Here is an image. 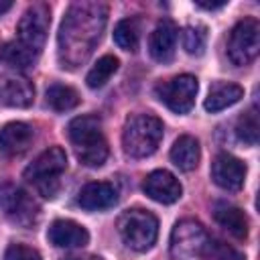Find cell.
<instances>
[{"label":"cell","instance_id":"cell-1","mask_svg":"<svg viewBox=\"0 0 260 260\" xmlns=\"http://www.w3.org/2000/svg\"><path fill=\"white\" fill-rule=\"evenodd\" d=\"M108 6L102 2H75L59 28V57L63 67L81 65L102 39Z\"/></svg>","mask_w":260,"mask_h":260},{"label":"cell","instance_id":"cell-2","mask_svg":"<svg viewBox=\"0 0 260 260\" xmlns=\"http://www.w3.org/2000/svg\"><path fill=\"white\" fill-rule=\"evenodd\" d=\"M69 140L75 146L77 158L85 167H102L108 158V142L102 134V120L98 116H77L67 126Z\"/></svg>","mask_w":260,"mask_h":260},{"label":"cell","instance_id":"cell-3","mask_svg":"<svg viewBox=\"0 0 260 260\" xmlns=\"http://www.w3.org/2000/svg\"><path fill=\"white\" fill-rule=\"evenodd\" d=\"M162 140V122L152 114H138L130 118L122 132L124 152L132 158L150 156Z\"/></svg>","mask_w":260,"mask_h":260},{"label":"cell","instance_id":"cell-4","mask_svg":"<svg viewBox=\"0 0 260 260\" xmlns=\"http://www.w3.org/2000/svg\"><path fill=\"white\" fill-rule=\"evenodd\" d=\"M67 169V154L61 146H51L41 152L26 169L24 179L37 187L43 197H55L59 191V177Z\"/></svg>","mask_w":260,"mask_h":260},{"label":"cell","instance_id":"cell-5","mask_svg":"<svg viewBox=\"0 0 260 260\" xmlns=\"http://www.w3.org/2000/svg\"><path fill=\"white\" fill-rule=\"evenodd\" d=\"M118 232L126 246L144 252L158 236V219L146 209H128L118 217Z\"/></svg>","mask_w":260,"mask_h":260},{"label":"cell","instance_id":"cell-6","mask_svg":"<svg viewBox=\"0 0 260 260\" xmlns=\"http://www.w3.org/2000/svg\"><path fill=\"white\" fill-rule=\"evenodd\" d=\"M209 246V236L201 223L183 219L171 234V256L175 260H199Z\"/></svg>","mask_w":260,"mask_h":260},{"label":"cell","instance_id":"cell-7","mask_svg":"<svg viewBox=\"0 0 260 260\" xmlns=\"http://www.w3.org/2000/svg\"><path fill=\"white\" fill-rule=\"evenodd\" d=\"M260 51V24L256 18L240 20L228 39V57L234 65H248Z\"/></svg>","mask_w":260,"mask_h":260},{"label":"cell","instance_id":"cell-8","mask_svg":"<svg viewBox=\"0 0 260 260\" xmlns=\"http://www.w3.org/2000/svg\"><path fill=\"white\" fill-rule=\"evenodd\" d=\"M49 24H51V16H49V8L45 4L28 6L24 10V14L20 16L18 26H16L18 43L39 55L45 41H47Z\"/></svg>","mask_w":260,"mask_h":260},{"label":"cell","instance_id":"cell-9","mask_svg":"<svg viewBox=\"0 0 260 260\" xmlns=\"http://www.w3.org/2000/svg\"><path fill=\"white\" fill-rule=\"evenodd\" d=\"M197 87H199L197 79L193 75L183 73V75H177L169 81L158 83L156 85V95L175 114H187L195 104Z\"/></svg>","mask_w":260,"mask_h":260},{"label":"cell","instance_id":"cell-10","mask_svg":"<svg viewBox=\"0 0 260 260\" xmlns=\"http://www.w3.org/2000/svg\"><path fill=\"white\" fill-rule=\"evenodd\" d=\"M0 209L20 225H32L39 219V205L35 199L18 185L4 183L0 187Z\"/></svg>","mask_w":260,"mask_h":260},{"label":"cell","instance_id":"cell-11","mask_svg":"<svg viewBox=\"0 0 260 260\" xmlns=\"http://www.w3.org/2000/svg\"><path fill=\"white\" fill-rule=\"evenodd\" d=\"M211 179L225 191H238L246 179V165L234 154L221 152L211 162Z\"/></svg>","mask_w":260,"mask_h":260},{"label":"cell","instance_id":"cell-12","mask_svg":"<svg viewBox=\"0 0 260 260\" xmlns=\"http://www.w3.org/2000/svg\"><path fill=\"white\" fill-rule=\"evenodd\" d=\"M142 189L150 199H154L158 203H175L183 193L179 179L165 169H158V171H152L150 175H146Z\"/></svg>","mask_w":260,"mask_h":260},{"label":"cell","instance_id":"cell-13","mask_svg":"<svg viewBox=\"0 0 260 260\" xmlns=\"http://www.w3.org/2000/svg\"><path fill=\"white\" fill-rule=\"evenodd\" d=\"M177 26L171 18H162L156 28L152 30L150 39H148V51L152 55L154 61L160 63H169L175 55V45H177Z\"/></svg>","mask_w":260,"mask_h":260},{"label":"cell","instance_id":"cell-14","mask_svg":"<svg viewBox=\"0 0 260 260\" xmlns=\"http://www.w3.org/2000/svg\"><path fill=\"white\" fill-rule=\"evenodd\" d=\"M47 238L57 248H81L89 242L87 230L71 219H55L47 232Z\"/></svg>","mask_w":260,"mask_h":260},{"label":"cell","instance_id":"cell-15","mask_svg":"<svg viewBox=\"0 0 260 260\" xmlns=\"http://www.w3.org/2000/svg\"><path fill=\"white\" fill-rule=\"evenodd\" d=\"M116 201H118V191L112 183H106V181L87 183L77 193V203L87 211L108 209V207L116 205Z\"/></svg>","mask_w":260,"mask_h":260},{"label":"cell","instance_id":"cell-16","mask_svg":"<svg viewBox=\"0 0 260 260\" xmlns=\"http://www.w3.org/2000/svg\"><path fill=\"white\" fill-rule=\"evenodd\" d=\"M35 87L22 75H4L0 77V100L12 108H26L32 104Z\"/></svg>","mask_w":260,"mask_h":260},{"label":"cell","instance_id":"cell-17","mask_svg":"<svg viewBox=\"0 0 260 260\" xmlns=\"http://www.w3.org/2000/svg\"><path fill=\"white\" fill-rule=\"evenodd\" d=\"M32 140V128L24 122H10L0 130V150L4 154H20Z\"/></svg>","mask_w":260,"mask_h":260},{"label":"cell","instance_id":"cell-18","mask_svg":"<svg viewBox=\"0 0 260 260\" xmlns=\"http://www.w3.org/2000/svg\"><path fill=\"white\" fill-rule=\"evenodd\" d=\"M213 217L234 238H240L242 240V238L248 236V217H246V213L240 207H236L232 203L219 201V203L213 205Z\"/></svg>","mask_w":260,"mask_h":260},{"label":"cell","instance_id":"cell-19","mask_svg":"<svg viewBox=\"0 0 260 260\" xmlns=\"http://www.w3.org/2000/svg\"><path fill=\"white\" fill-rule=\"evenodd\" d=\"M244 95V89L238 83H228V81H217L211 85L207 98H205V110L207 112H221L236 102H240Z\"/></svg>","mask_w":260,"mask_h":260},{"label":"cell","instance_id":"cell-20","mask_svg":"<svg viewBox=\"0 0 260 260\" xmlns=\"http://www.w3.org/2000/svg\"><path fill=\"white\" fill-rule=\"evenodd\" d=\"M199 156H201L199 142L189 134L179 136L171 148V160L181 171H193L199 165Z\"/></svg>","mask_w":260,"mask_h":260},{"label":"cell","instance_id":"cell-21","mask_svg":"<svg viewBox=\"0 0 260 260\" xmlns=\"http://www.w3.org/2000/svg\"><path fill=\"white\" fill-rule=\"evenodd\" d=\"M47 104L57 112H67V110H73L79 104V93L69 85L53 83L47 89Z\"/></svg>","mask_w":260,"mask_h":260},{"label":"cell","instance_id":"cell-22","mask_svg":"<svg viewBox=\"0 0 260 260\" xmlns=\"http://www.w3.org/2000/svg\"><path fill=\"white\" fill-rule=\"evenodd\" d=\"M0 57L4 63H8L10 67H16V69H24V67H30L35 61H37V53L22 47L18 41H12V43H6L0 51Z\"/></svg>","mask_w":260,"mask_h":260},{"label":"cell","instance_id":"cell-23","mask_svg":"<svg viewBox=\"0 0 260 260\" xmlns=\"http://www.w3.org/2000/svg\"><path fill=\"white\" fill-rule=\"evenodd\" d=\"M118 65H120V61H118L114 55H104V57L98 59V63L89 69V73H87V77H85L87 85H89L91 89H98V87L106 85V83L110 81V77L118 71Z\"/></svg>","mask_w":260,"mask_h":260},{"label":"cell","instance_id":"cell-24","mask_svg":"<svg viewBox=\"0 0 260 260\" xmlns=\"http://www.w3.org/2000/svg\"><path fill=\"white\" fill-rule=\"evenodd\" d=\"M138 39H140V32H138V24L134 18H124L116 24L114 28V41L120 49L124 51H136L138 47Z\"/></svg>","mask_w":260,"mask_h":260},{"label":"cell","instance_id":"cell-25","mask_svg":"<svg viewBox=\"0 0 260 260\" xmlns=\"http://www.w3.org/2000/svg\"><path fill=\"white\" fill-rule=\"evenodd\" d=\"M258 128H260V124H258V110H256V106H252L238 120V128H236L238 138L244 140L246 144L254 146L258 142Z\"/></svg>","mask_w":260,"mask_h":260},{"label":"cell","instance_id":"cell-26","mask_svg":"<svg viewBox=\"0 0 260 260\" xmlns=\"http://www.w3.org/2000/svg\"><path fill=\"white\" fill-rule=\"evenodd\" d=\"M181 39H183V49L189 55H201L207 45V32L203 26H185Z\"/></svg>","mask_w":260,"mask_h":260},{"label":"cell","instance_id":"cell-27","mask_svg":"<svg viewBox=\"0 0 260 260\" xmlns=\"http://www.w3.org/2000/svg\"><path fill=\"white\" fill-rule=\"evenodd\" d=\"M4 260H41V254L24 244H12L4 252Z\"/></svg>","mask_w":260,"mask_h":260},{"label":"cell","instance_id":"cell-28","mask_svg":"<svg viewBox=\"0 0 260 260\" xmlns=\"http://www.w3.org/2000/svg\"><path fill=\"white\" fill-rule=\"evenodd\" d=\"M215 260H246V258H244V254H240V252L234 250V248L219 246L217 252H215Z\"/></svg>","mask_w":260,"mask_h":260},{"label":"cell","instance_id":"cell-29","mask_svg":"<svg viewBox=\"0 0 260 260\" xmlns=\"http://www.w3.org/2000/svg\"><path fill=\"white\" fill-rule=\"evenodd\" d=\"M197 6L207 8V10H213V8H221V6H225V0H221V2H199V0H197Z\"/></svg>","mask_w":260,"mask_h":260},{"label":"cell","instance_id":"cell-30","mask_svg":"<svg viewBox=\"0 0 260 260\" xmlns=\"http://www.w3.org/2000/svg\"><path fill=\"white\" fill-rule=\"evenodd\" d=\"M65 260H102V258L93 256V254H85V256H71V258H65Z\"/></svg>","mask_w":260,"mask_h":260},{"label":"cell","instance_id":"cell-31","mask_svg":"<svg viewBox=\"0 0 260 260\" xmlns=\"http://www.w3.org/2000/svg\"><path fill=\"white\" fill-rule=\"evenodd\" d=\"M12 8V2L10 0H0V14H4L6 10H10Z\"/></svg>","mask_w":260,"mask_h":260}]
</instances>
